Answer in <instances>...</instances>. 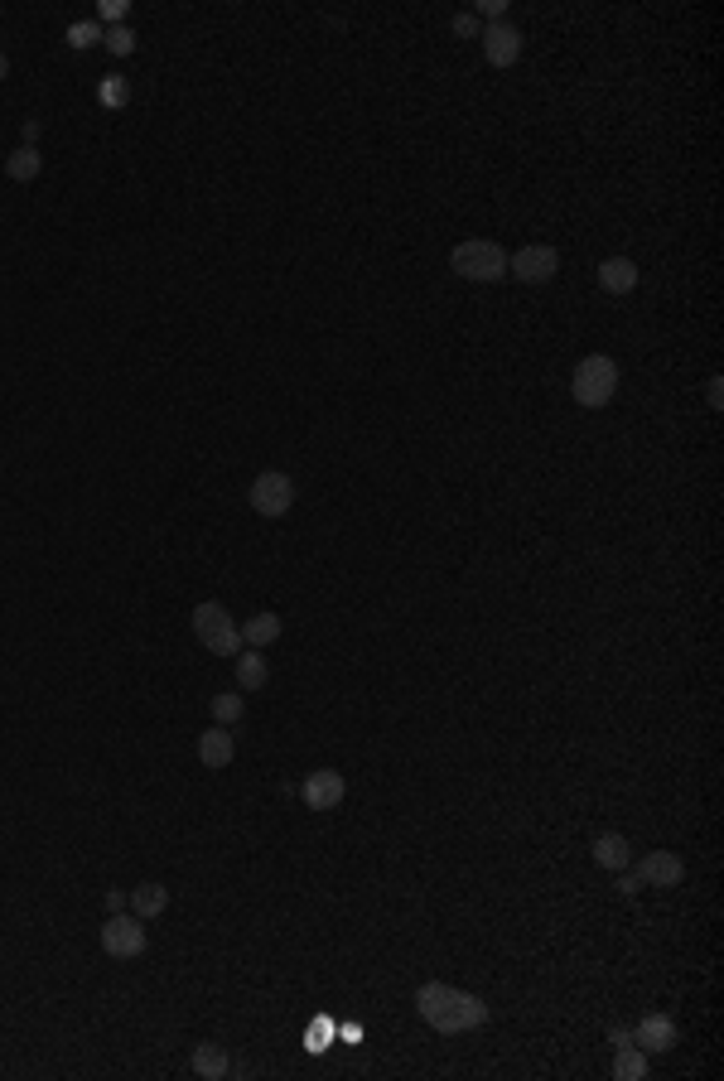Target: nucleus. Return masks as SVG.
<instances>
[{"label":"nucleus","instance_id":"4be33fe9","mask_svg":"<svg viewBox=\"0 0 724 1081\" xmlns=\"http://www.w3.org/2000/svg\"><path fill=\"white\" fill-rule=\"evenodd\" d=\"M242 715H247V705H242V695H232V691L213 695V720H218V724H227V729H232V724L242 720Z\"/></svg>","mask_w":724,"mask_h":1081},{"label":"nucleus","instance_id":"39448f33","mask_svg":"<svg viewBox=\"0 0 724 1081\" xmlns=\"http://www.w3.org/2000/svg\"><path fill=\"white\" fill-rule=\"evenodd\" d=\"M102 951L116 961H136L145 956V917L136 913H112L102 922Z\"/></svg>","mask_w":724,"mask_h":1081},{"label":"nucleus","instance_id":"5701e85b","mask_svg":"<svg viewBox=\"0 0 724 1081\" xmlns=\"http://www.w3.org/2000/svg\"><path fill=\"white\" fill-rule=\"evenodd\" d=\"M97 102H102V107H112V111H121L126 102H131V83H126V78H102V87H97Z\"/></svg>","mask_w":724,"mask_h":1081},{"label":"nucleus","instance_id":"f3484780","mask_svg":"<svg viewBox=\"0 0 724 1081\" xmlns=\"http://www.w3.org/2000/svg\"><path fill=\"white\" fill-rule=\"evenodd\" d=\"M276 638H280V618H276V613H251L247 623H242V642H247V647H256V652H261V647H271Z\"/></svg>","mask_w":724,"mask_h":1081},{"label":"nucleus","instance_id":"c85d7f7f","mask_svg":"<svg viewBox=\"0 0 724 1081\" xmlns=\"http://www.w3.org/2000/svg\"><path fill=\"white\" fill-rule=\"evenodd\" d=\"M720 387H724L720 377H710V406H720V401H724V391H720Z\"/></svg>","mask_w":724,"mask_h":1081},{"label":"nucleus","instance_id":"c756f323","mask_svg":"<svg viewBox=\"0 0 724 1081\" xmlns=\"http://www.w3.org/2000/svg\"><path fill=\"white\" fill-rule=\"evenodd\" d=\"M618 888H623V893H638V874H623V879H618Z\"/></svg>","mask_w":724,"mask_h":1081},{"label":"nucleus","instance_id":"a878e982","mask_svg":"<svg viewBox=\"0 0 724 1081\" xmlns=\"http://www.w3.org/2000/svg\"><path fill=\"white\" fill-rule=\"evenodd\" d=\"M454 34H459V39H474V34H478V20L469 15V10H459V15H454Z\"/></svg>","mask_w":724,"mask_h":1081},{"label":"nucleus","instance_id":"cd10ccee","mask_svg":"<svg viewBox=\"0 0 724 1081\" xmlns=\"http://www.w3.org/2000/svg\"><path fill=\"white\" fill-rule=\"evenodd\" d=\"M107 908H112V913H126V893H116L112 888V893H107Z\"/></svg>","mask_w":724,"mask_h":1081},{"label":"nucleus","instance_id":"412c9836","mask_svg":"<svg viewBox=\"0 0 724 1081\" xmlns=\"http://www.w3.org/2000/svg\"><path fill=\"white\" fill-rule=\"evenodd\" d=\"M102 44H107V54H116V58H126V54H136V29L131 25H107L102 29Z\"/></svg>","mask_w":724,"mask_h":1081},{"label":"nucleus","instance_id":"f8f14e48","mask_svg":"<svg viewBox=\"0 0 724 1081\" xmlns=\"http://www.w3.org/2000/svg\"><path fill=\"white\" fill-rule=\"evenodd\" d=\"M589 855H594V864H604V869H613V874H623L628 864H633V850H628V840L618 831H604V835H594V845H589Z\"/></svg>","mask_w":724,"mask_h":1081},{"label":"nucleus","instance_id":"6e6552de","mask_svg":"<svg viewBox=\"0 0 724 1081\" xmlns=\"http://www.w3.org/2000/svg\"><path fill=\"white\" fill-rule=\"evenodd\" d=\"M300 797H305L309 811H334V806L348 797V782H343V773H334V768H319V773H309L305 782H300Z\"/></svg>","mask_w":724,"mask_h":1081},{"label":"nucleus","instance_id":"f03ea898","mask_svg":"<svg viewBox=\"0 0 724 1081\" xmlns=\"http://www.w3.org/2000/svg\"><path fill=\"white\" fill-rule=\"evenodd\" d=\"M449 266L464 280H474V285H488V280L507 276V251L498 242H488V237H469V242H459L449 251Z\"/></svg>","mask_w":724,"mask_h":1081},{"label":"nucleus","instance_id":"a211bd4d","mask_svg":"<svg viewBox=\"0 0 724 1081\" xmlns=\"http://www.w3.org/2000/svg\"><path fill=\"white\" fill-rule=\"evenodd\" d=\"M613 1077H618V1081H642V1077H647V1053H642L638 1043H623V1048H613Z\"/></svg>","mask_w":724,"mask_h":1081},{"label":"nucleus","instance_id":"9b49d317","mask_svg":"<svg viewBox=\"0 0 724 1081\" xmlns=\"http://www.w3.org/2000/svg\"><path fill=\"white\" fill-rule=\"evenodd\" d=\"M232 758H237V739H232L227 724H213L208 734H198V763L203 768H227Z\"/></svg>","mask_w":724,"mask_h":1081},{"label":"nucleus","instance_id":"b1692460","mask_svg":"<svg viewBox=\"0 0 724 1081\" xmlns=\"http://www.w3.org/2000/svg\"><path fill=\"white\" fill-rule=\"evenodd\" d=\"M68 44H73V49L102 44V25H97V20H73V25H68Z\"/></svg>","mask_w":724,"mask_h":1081},{"label":"nucleus","instance_id":"0eeeda50","mask_svg":"<svg viewBox=\"0 0 724 1081\" xmlns=\"http://www.w3.org/2000/svg\"><path fill=\"white\" fill-rule=\"evenodd\" d=\"M686 879V860L676 850H652L638 860V884L642 888H676Z\"/></svg>","mask_w":724,"mask_h":1081},{"label":"nucleus","instance_id":"f257e3e1","mask_svg":"<svg viewBox=\"0 0 724 1081\" xmlns=\"http://www.w3.org/2000/svg\"><path fill=\"white\" fill-rule=\"evenodd\" d=\"M416 1009L435 1033H464V1028H478L483 1019H488V1004H483V999L464 995V990H454V985H440V980L420 985Z\"/></svg>","mask_w":724,"mask_h":1081},{"label":"nucleus","instance_id":"1a4fd4ad","mask_svg":"<svg viewBox=\"0 0 724 1081\" xmlns=\"http://www.w3.org/2000/svg\"><path fill=\"white\" fill-rule=\"evenodd\" d=\"M483 58L493 63V68H512L517 58H522V29L498 20V25L483 29Z\"/></svg>","mask_w":724,"mask_h":1081},{"label":"nucleus","instance_id":"bb28decb","mask_svg":"<svg viewBox=\"0 0 724 1081\" xmlns=\"http://www.w3.org/2000/svg\"><path fill=\"white\" fill-rule=\"evenodd\" d=\"M483 15L498 25V20H507V0H483Z\"/></svg>","mask_w":724,"mask_h":1081},{"label":"nucleus","instance_id":"4468645a","mask_svg":"<svg viewBox=\"0 0 724 1081\" xmlns=\"http://www.w3.org/2000/svg\"><path fill=\"white\" fill-rule=\"evenodd\" d=\"M599 285H604L609 295H628V290L638 285V266H633L628 256H609V261L599 266Z\"/></svg>","mask_w":724,"mask_h":1081},{"label":"nucleus","instance_id":"2eb2a0df","mask_svg":"<svg viewBox=\"0 0 724 1081\" xmlns=\"http://www.w3.org/2000/svg\"><path fill=\"white\" fill-rule=\"evenodd\" d=\"M232 662H237V691H261V686H266L271 671H266V657H261L256 647H242Z\"/></svg>","mask_w":724,"mask_h":1081},{"label":"nucleus","instance_id":"dca6fc26","mask_svg":"<svg viewBox=\"0 0 724 1081\" xmlns=\"http://www.w3.org/2000/svg\"><path fill=\"white\" fill-rule=\"evenodd\" d=\"M126 908H131L136 917H145V922H150V917H160V913L169 908V888H165V884H140V888H131Z\"/></svg>","mask_w":724,"mask_h":1081},{"label":"nucleus","instance_id":"20e7f679","mask_svg":"<svg viewBox=\"0 0 724 1081\" xmlns=\"http://www.w3.org/2000/svg\"><path fill=\"white\" fill-rule=\"evenodd\" d=\"M247 502L261 512V517H285L290 507H295V483H290V473L280 469H261L251 478V493Z\"/></svg>","mask_w":724,"mask_h":1081},{"label":"nucleus","instance_id":"423d86ee","mask_svg":"<svg viewBox=\"0 0 724 1081\" xmlns=\"http://www.w3.org/2000/svg\"><path fill=\"white\" fill-rule=\"evenodd\" d=\"M556 271H560V251L546 247V242H531V247L507 256V276L527 280V285H546V280H556Z\"/></svg>","mask_w":724,"mask_h":1081},{"label":"nucleus","instance_id":"aec40b11","mask_svg":"<svg viewBox=\"0 0 724 1081\" xmlns=\"http://www.w3.org/2000/svg\"><path fill=\"white\" fill-rule=\"evenodd\" d=\"M198 642H203V647H208L213 657H237V652L247 647V642H242V628H237V623H223V628H213L208 638H198Z\"/></svg>","mask_w":724,"mask_h":1081},{"label":"nucleus","instance_id":"7c9ffc66","mask_svg":"<svg viewBox=\"0 0 724 1081\" xmlns=\"http://www.w3.org/2000/svg\"><path fill=\"white\" fill-rule=\"evenodd\" d=\"M5 73H10V58L0 54V78H5Z\"/></svg>","mask_w":724,"mask_h":1081},{"label":"nucleus","instance_id":"7ed1b4c3","mask_svg":"<svg viewBox=\"0 0 724 1081\" xmlns=\"http://www.w3.org/2000/svg\"><path fill=\"white\" fill-rule=\"evenodd\" d=\"M570 391H575V401L589 406V411L609 406L613 391H618V362H613L609 353H589V358H580V367H575V387Z\"/></svg>","mask_w":724,"mask_h":1081},{"label":"nucleus","instance_id":"9d476101","mask_svg":"<svg viewBox=\"0 0 724 1081\" xmlns=\"http://www.w3.org/2000/svg\"><path fill=\"white\" fill-rule=\"evenodd\" d=\"M633 1043L642 1053H671L676 1048V1024L667 1014H642L638 1028H633Z\"/></svg>","mask_w":724,"mask_h":1081},{"label":"nucleus","instance_id":"6ab92c4d","mask_svg":"<svg viewBox=\"0 0 724 1081\" xmlns=\"http://www.w3.org/2000/svg\"><path fill=\"white\" fill-rule=\"evenodd\" d=\"M39 169H44V155L34 150V145H20L10 160H5V174L15 179V184H29V179H39Z\"/></svg>","mask_w":724,"mask_h":1081},{"label":"nucleus","instance_id":"393cba45","mask_svg":"<svg viewBox=\"0 0 724 1081\" xmlns=\"http://www.w3.org/2000/svg\"><path fill=\"white\" fill-rule=\"evenodd\" d=\"M97 15H102L107 25H126V0H102V5H97Z\"/></svg>","mask_w":724,"mask_h":1081},{"label":"nucleus","instance_id":"ddd939ff","mask_svg":"<svg viewBox=\"0 0 724 1081\" xmlns=\"http://www.w3.org/2000/svg\"><path fill=\"white\" fill-rule=\"evenodd\" d=\"M189 1067H194V1077H203V1081H223L227 1072H232V1057H227L218 1043H198L194 1057H189Z\"/></svg>","mask_w":724,"mask_h":1081}]
</instances>
